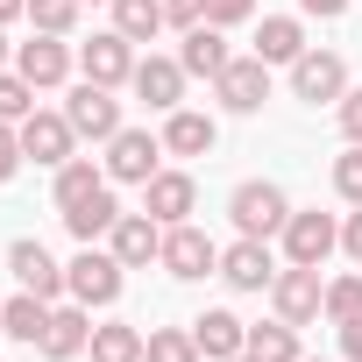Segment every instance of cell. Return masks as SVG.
Returning <instances> with one entry per match:
<instances>
[{"label": "cell", "instance_id": "8992f818", "mask_svg": "<svg viewBox=\"0 0 362 362\" xmlns=\"http://www.w3.org/2000/svg\"><path fill=\"white\" fill-rule=\"evenodd\" d=\"M156 263H163L170 277L192 284V277H214V270H221V249H214V235H199L192 221H177V228H163V256H156Z\"/></svg>", "mask_w": 362, "mask_h": 362}, {"label": "cell", "instance_id": "b9f144b4", "mask_svg": "<svg viewBox=\"0 0 362 362\" xmlns=\"http://www.w3.org/2000/svg\"><path fill=\"white\" fill-rule=\"evenodd\" d=\"M0 71H8V36H0Z\"/></svg>", "mask_w": 362, "mask_h": 362}, {"label": "cell", "instance_id": "603a6c76", "mask_svg": "<svg viewBox=\"0 0 362 362\" xmlns=\"http://www.w3.org/2000/svg\"><path fill=\"white\" fill-rule=\"evenodd\" d=\"M114 221H121V206H114V192H107V185H100L93 199L64 206V228H71V242H100V235H114Z\"/></svg>", "mask_w": 362, "mask_h": 362}, {"label": "cell", "instance_id": "9a60e30c", "mask_svg": "<svg viewBox=\"0 0 362 362\" xmlns=\"http://www.w3.org/2000/svg\"><path fill=\"white\" fill-rule=\"evenodd\" d=\"M22 149H29L36 163H50V170H57V163H71V149H78V128H71L64 114H43V107H36V114L22 121Z\"/></svg>", "mask_w": 362, "mask_h": 362}, {"label": "cell", "instance_id": "44dd1931", "mask_svg": "<svg viewBox=\"0 0 362 362\" xmlns=\"http://www.w3.org/2000/svg\"><path fill=\"white\" fill-rule=\"evenodd\" d=\"M214 142H221L214 114H192V107H170V114H163V149H170V156H206Z\"/></svg>", "mask_w": 362, "mask_h": 362}, {"label": "cell", "instance_id": "52a82bcc", "mask_svg": "<svg viewBox=\"0 0 362 362\" xmlns=\"http://www.w3.org/2000/svg\"><path fill=\"white\" fill-rule=\"evenodd\" d=\"M71 64H78V57H71V43H64V36H43V29H36L29 43H15V71H22L36 93L64 86V78H71Z\"/></svg>", "mask_w": 362, "mask_h": 362}, {"label": "cell", "instance_id": "83f0119b", "mask_svg": "<svg viewBox=\"0 0 362 362\" xmlns=\"http://www.w3.org/2000/svg\"><path fill=\"white\" fill-rule=\"evenodd\" d=\"M249 355H263V362H298V327H291V320L249 327Z\"/></svg>", "mask_w": 362, "mask_h": 362}, {"label": "cell", "instance_id": "2e32d148", "mask_svg": "<svg viewBox=\"0 0 362 362\" xmlns=\"http://www.w3.org/2000/svg\"><path fill=\"white\" fill-rule=\"evenodd\" d=\"M128 86H135V100H149L156 114H170V107H185V64H177V57H142Z\"/></svg>", "mask_w": 362, "mask_h": 362}, {"label": "cell", "instance_id": "4fadbf2b", "mask_svg": "<svg viewBox=\"0 0 362 362\" xmlns=\"http://www.w3.org/2000/svg\"><path fill=\"white\" fill-rule=\"evenodd\" d=\"M221 277H228L235 291H270V284H277V256H270V242L242 235L235 249H221Z\"/></svg>", "mask_w": 362, "mask_h": 362}, {"label": "cell", "instance_id": "30bf717a", "mask_svg": "<svg viewBox=\"0 0 362 362\" xmlns=\"http://www.w3.org/2000/svg\"><path fill=\"white\" fill-rule=\"evenodd\" d=\"M192 199H199L192 170H156L149 185H142V214H149L156 228H177V221H192Z\"/></svg>", "mask_w": 362, "mask_h": 362}, {"label": "cell", "instance_id": "7bdbcfd3", "mask_svg": "<svg viewBox=\"0 0 362 362\" xmlns=\"http://www.w3.org/2000/svg\"><path fill=\"white\" fill-rule=\"evenodd\" d=\"M235 362H263V355H249V348H242V355H235Z\"/></svg>", "mask_w": 362, "mask_h": 362}, {"label": "cell", "instance_id": "8d00e7d4", "mask_svg": "<svg viewBox=\"0 0 362 362\" xmlns=\"http://www.w3.org/2000/svg\"><path fill=\"white\" fill-rule=\"evenodd\" d=\"M341 135H348V142H362V86H355V93H341Z\"/></svg>", "mask_w": 362, "mask_h": 362}, {"label": "cell", "instance_id": "7402d4cb", "mask_svg": "<svg viewBox=\"0 0 362 362\" xmlns=\"http://www.w3.org/2000/svg\"><path fill=\"white\" fill-rule=\"evenodd\" d=\"M256 57H263V64H298V57H305V29H298L291 15H263V29H256Z\"/></svg>", "mask_w": 362, "mask_h": 362}, {"label": "cell", "instance_id": "1f68e13d", "mask_svg": "<svg viewBox=\"0 0 362 362\" xmlns=\"http://www.w3.org/2000/svg\"><path fill=\"white\" fill-rule=\"evenodd\" d=\"M320 313H327L334 327H341V320H355V313H362V277H334V284H327V298H320Z\"/></svg>", "mask_w": 362, "mask_h": 362}, {"label": "cell", "instance_id": "3957f363", "mask_svg": "<svg viewBox=\"0 0 362 362\" xmlns=\"http://www.w3.org/2000/svg\"><path fill=\"white\" fill-rule=\"evenodd\" d=\"M64 121L78 128V142H114V135H121V100H114V86L78 78L71 100H64Z\"/></svg>", "mask_w": 362, "mask_h": 362}, {"label": "cell", "instance_id": "f35d334b", "mask_svg": "<svg viewBox=\"0 0 362 362\" xmlns=\"http://www.w3.org/2000/svg\"><path fill=\"white\" fill-rule=\"evenodd\" d=\"M298 8L320 15V22H341V15H348V0H298Z\"/></svg>", "mask_w": 362, "mask_h": 362}, {"label": "cell", "instance_id": "277c9868", "mask_svg": "<svg viewBox=\"0 0 362 362\" xmlns=\"http://www.w3.org/2000/svg\"><path fill=\"white\" fill-rule=\"evenodd\" d=\"M156 156H170L163 135H149V128H121V135L107 142V177H114V185H149V177H156Z\"/></svg>", "mask_w": 362, "mask_h": 362}, {"label": "cell", "instance_id": "7c38bea8", "mask_svg": "<svg viewBox=\"0 0 362 362\" xmlns=\"http://www.w3.org/2000/svg\"><path fill=\"white\" fill-rule=\"evenodd\" d=\"M214 100H221L228 114H256V107L270 100V64H263V57H235V64L214 78Z\"/></svg>", "mask_w": 362, "mask_h": 362}, {"label": "cell", "instance_id": "d4e9b609", "mask_svg": "<svg viewBox=\"0 0 362 362\" xmlns=\"http://www.w3.org/2000/svg\"><path fill=\"white\" fill-rule=\"evenodd\" d=\"M100 185H107V163H93V156L57 163V206H78V199H93Z\"/></svg>", "mask_w": 362, "mask_h": 362}, {"label": "cell", "instance_id": "ab89813d", "mask_svg": "<svg viewBox=\"0 0 362 362\" xmlns=\"http://www.w3.org/2000/svg\"><path fill=\"white\" fill-rule=\"evenodd\" d=\"M341 249L362 263V214H348V228H341Z\"/></svg>", "mask_w": 362, "mask_h": 362}, {"label": "cell", "instance_id": "f1b7e54d", "mask_svg": "<svg viewBox=\"0 0 362 362\" xmlns=\"http://www.w3.org/2000/svg\"><path fill=\"white\" fill-rule=\"evenodd\" d=\"M93 362H142V334H135V327H121V320L93 327Z\"/></svg>", "mask_w": 362, "mask_h": 362}, {"label": "cell", "instance_id": "8fae6325", "mask_svg": "<svg viewBox=\"0 0 362 362\" xmlns=\"http://www.w3.org/2000/svg\"><path fill=\"white\" fill-rule=\"evenodd\" d=\"M78 71L93 86H121V78H135V43L121 29H100L93 43H78Z\"/></svg>", "mask_w": 362, "mask_h": 362}, {"label": "cell", "instance_id": "5b68a950", "mask_svg": "<svg viewBox=\"0 0 362 362\" xmlns=\"http://www.w3.org/2000/svg\"><path fill=\"white\" fill-rule=\"evenodd\" d=\"M334 249H341V221H334V214H320V206H313V214H291V221H284V263L320 270Z\"/></svg>", "mask_w": 362, "mask_h": 362}, {"label": "cell", "instance_id": "ee69618b", "mask_svg": "<svg viewBox=\"0 0 362 362\" xmlns=\"http://www.w3.org/2000/svg\"><path fill=\"white\" fill-rule=\"evenodd\" d=\"M298 362H320V355H298Z\"/></svg>", "mask_w": 362, "mask_h": 362}, {"label": "cell", "instance_id": "4316f807", "mask_svg": "<svg viewBox=\"0 0 362 362\" xmlns=\"http://www.w3.org/2000/svg\"><path fill=\"white\" fill-rule=\"evenodd\" d=\"M142 362H206V355H199L192 327H149V341H142Z\"/></svg>", "mask_w": 362, "mask_h": 362}, {"label": "cell", "instance_id": "484cf974", "mask_svg": "<svg viewBox=\"0 0 362 362\" xmlns=\"http://www.w3.org/2000/svg\"><path fill=\"white\" fill-rule=\"evenodd\" d=\"M163 22H170V15H163V0H114V29H121L128 43H156Z\"/></svg>", "mask_w": 362, "mask_h": 362}, {"label": "cell", "instance_id": "ffe728a7", "mask_svg": "<svg viewBox=\"0 0 362 362\" xmlns=\"http://www.w3.org/2000/svg\"><path fill=\"white\" fill-rule=\"evenodd\" d=\"M192 341H199V355H206V362H235V355L249 348V327H242L228 305H214V313H199V320H192Z\"/></svg>", "mask_w": 362, "mask_h": 362}, {"label": "cell", "instance_id": "60d3db41", "mask_svg": "<svg viewBox=\"0 0 362 362\" xmlns=\"http://www.w3.org/2000/svg\"><path fill=\"white\" fill-rule=\"evenodd\" d=\"M29 15V0H0V29H8V22H22Z\"/></svg>", "mask_w": 362, "mask_h": 362}, {"label": "cell", "instance_id": "ac0fdd59", "mask_svg": "<svg viewBox=\"0 0 362 362\" xmlns=\"http://www.w3.org/2000/svg\"><path fill=\"white\" fill-rule=\"evenodd\" d=\"M177 64H185V78H221L235 64V50H228V36L214 22H199V29H185V43H177Z\"/></svg>", "mask_w": 362, "mask_h": 362}, {"label": "cell", "instance_id": "836d02e7", "mask_svg": "<svg viewBox=\"0 0 362 362\" xmlns=\"http://www.w3.org/2000/svg\"><path fill=\"white\" fill-rule=\"evenodd\" d=\"M22 156H29V149H22V128H15V121H0V185L22 170Z\"/></svg>", "mask_w": 362, "mask_h": 362}, {"label": "cell", "instance_id": "7a4b0ae2", "mask_svg": "<svg viewBox=\"0 0 362 362\" xmlns=\"http://www.w3.org/2000/svg\"><path fill=\"white\" fill-rule=\"evenodd\" d=\"M64 284H71V298H78L86 313H93V305H114V298H121V256L86 242V249L64 263Z\"/></svg>", "mask_w": 362, "mask_h": 362}, {"label": "cell", "instance_id": "74e56055", "mask_svg": "<svg viewBox=\"0 0 362 362\" xmlns=\"http://www.w3.org/2000/svg\"><path fill=\"white\" fill-rule=\"evenodd\" d=\"M341 355H348V362H362V313H355V320H341Z\"/></svg>", "mask_w": 362, "mask_h": 362}, {"label": "cell", "instance_id": "d6986e66", "mask_svg": "<svg viewBox=\"0 0 362 362\" xmlns=\"http://www.w3.org/2000/svg\"><path fill=\"white\" fill-rule=\"evenodd\" d=\"M93 348V320H86V305L71 298V305H50V327H43V355L50 362H71V355H86Z\"/></svg>", "mask_w": 362, "mask_h": 362}, {"label": "cell", "instance_id": "d590c367", "mask_svg": "<svg viewBox=\"0 0 362 362\" xmlns=\"http://www.w3.org/2000/svg\"><path fill=\"white\" fill-rule=\"evenodd\" d=\"M163 15H170L177 29H199V22H206V0H163Z\"/></svg>", "mask_w": 362, "mask_h": 362}, {"label": "cell", "instance_id": "f546056e", "mask_svg": "<svg viewBox=\"0 0 362 362\" xmlns=\"http://www.w3.org/2000/svg\"><path fill=\"white\" fill-rule=\"evenodd\" d=\"M78 8H86V0H29V22L43 36H71L78 29Z\"/></svg>", "mask_w": 362, "mask_h": 362}, {"label": "cell", "instance_id": "6da1fadb", "mask_svg": "<svg viewBox=\"0 0 362 362\" xmlns=\"http://www.w3.org/2000/svg\"><path fill=\"white\" fill-rule=\"evenodd\" d=\"M228 221H235V235H256V242H270V235H284V221H291V199L270 185V177H249V185H235V199H228Z\"/></svg>", "mask_w": 362, "mask_h": 362}, {"label": "cell", "instance_id": "f6af8a7d", "mask_svg": "<svg viewBox=\"0 0 362 362\" xmlns=\"http://www.w3.org/2000/svg\"><path fill=\"white\" fill-rule=\"evenodd\" d=\"M0 334H8V327H0Z\"/></svg>", "mask_w": 362, "mask_h": 362}, {"label": "cell", "instance_id": "e0dca14e", "mask_svg": "<svg viewBox=\"0 0 362 362\" xmlns=\"http://www.w3.org/2000/svg\"><path fill=\"white\" fill-rule=\"evenodd\" d=\"M107 249L121 256V270H142V263H156V256H163V228H156L149 214H121V221H114V235H107Z\"/></svg>", "mask_w": 362, "mask_h": 362}, {"label": "cell", "instance_id": "9c48e42d", "mask_svg": "<svg viewBox=\"0 0 362 362\" xmlns=\"http://www.w3.org/2000/svg\"><path fill=\"white\" fill-rule=\"evenodd\" d=\"M320 298H327V284H320V270H305V263H284L277 284H270V305H277V320H291V327H313V320H320Z\"/></svg>", "mask_w": 362, "mask_h": 362}, {"label": "cell", "instance_id": "4dcf8cb0", "mask_svg": "<svg viewBox=\"0 0 362 362\" xmlns=\"http://www.w3.org/2000/svg\"><path fill=\"white\" fill-rule=\"evenodd\" d=\"M29 114H36V86H29L22 71H0V121H15V128H22Z\"/></svg>", "mask_w": 362, "mask_h": 362}, {"label": "cell", "instance_id": "5bb4252c", "mask_svg": "<svg viewBox=\"0 0 362 362\" xmlns=\"http://www.w3.org/2000/svg\"><path fill=\"white\" fill-rule=\"evenodd\" d=\"M8 270H15V284H22V291H36V298H50V305L71 291V284H64V270L50 263V249H43V242H29V235L8 249Z\"/></svg>", "mask_w": 362, "mask_h": 362}, {"label": "cell", "instance_id": "e575fe53", "mask_svg": "<svg viewBox=\"0 0 362 362\" xmlns=\"http://www.w3.org/2000/svg\"><path fill=\"white\" fill-rule=\"evenodd\" d=\"M256 15V0H206V22L214 29H235V22H249Z\"/></svg>", "mask_w": 362, "mask_h": 362}, {"label": "cell", "instance_id": "cb8c5ba5", "mask_svg": "<svg viewBox=\"0 0 362 362\" xmlns=\"http://www.w3.org/2000/svg\"><path fill=\"white\" fill-rule=\"evenodd\" d=\"M0 327H8V341H29V348H43V327H50V298H36V291L8 298V305H0Z\"/></svg>", "mask_w": 362, "mask_h": 362}, {"label": "cell", "instance_id": "d6a6232c", "mask_svg": "<svg viewBox=\"0 0 362 362\" xmlns=\"http://www.w3.org/2000/svg\"><path fill=\"white\" fill-rule=\"evenodd\" d=\"M334 192L348 206H362V142H348V156H334Z\"/></svg>", "mask_w": 362, "mask_h": 362}, {"label": "cell", "instance_id": "ba28073f", "mask_svg": "<svg viewBox=\"0 0 362 362\" xmlns=\"http://www.w3.org/2000/svg\"><path fill=\"white\" fill-rule=\"evenodd\" d=\"M291 93H298L305 107H341V93H348V64H341L334 50H305V57L291 64Z\"/></svg>", "mask_w": 362, "mask_h": 362}]
</instances>
